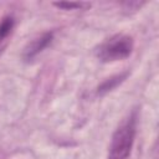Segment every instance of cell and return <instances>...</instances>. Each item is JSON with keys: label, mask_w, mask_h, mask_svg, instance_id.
Instances as JSON below:
<instances>
[{"label": "cell", "mask_w": 159, "mask_h": 159, "mask_svg": "<svg viewBox=\"0 0 159 159\" xmlns=\"http://www.w3.org/2000/svg\"><path fill=\"white\" fill-rule=\"evenodd\" d=\"M137 133V117L132 113L112 135L107 159H129Z\"/></svg>", "instance_id": "1"}, {"label": "cell", "mask_w": 159, "mask_h": 159, "mask_svg": "<svg viewBox=\"0 0 159 159\" xmlns=\"http://www.w3.org/2000/svg\"><path fill=\"white\" fill-rule=\"evenodd\" d=\"M133 51V39L127 35H114L97 48V57L103 62L127 58Z\"/></svg>", "instance_id": "2"}, {"label": "cell", "mask_w": 159, "mask_h": 159, "mask_svg": "<svg viewBox=\"0 0 159 159\" xmlns=\"http://www.w3.org/2000/svg\"><path fill=\"white\" fill-rule=\"evenodd\" d=\"M52 37H53V34L52 32H46V34H43V35L34 39L25 47V50H24V58L26 61H30L34 57H36L40 52H42L51 43Z\"/></svg>", "instance_id": "3"}, {"label": "cell", "mask_w": 159, "mask_h": 159, "mask_svg": "<svg viewBox=\"0 0 159 159\" xmlns=\"http://www.w3.org/2000/svg\"><path fill=\"white\" fill-rule=\"evenodd\" d=\"M15 21L11 16H5L1 22H0V41H4L5 39H7V36L11 34L12 29H14Z\"/></svg>", "instance_id": "4"}, {"label": "cell", "mask_w": 159, "mask_h": 159, "mask_svg": "<svg viewBox=\"0 0 159 159\" xmlns=\"http://www.w3.org/2000/svg\"><path fill=\"white\" fill-rule=\"evenodd\" d=\"M122 76H117L116 78H111L109 81H106L101 87H98V93H103L107 91H111L113 87H116L118 84V82H120Z\"/></svg>", "instance_id": "5"}, {"label": "cell", "mask_w": 159, "mask_h": 159, "mask_svg": "<svg viewBox=\"0 0 159 159\" xmlns=\"http://www.w3.org/2000/svg\"><path fill=\"white\" fill-rule=\"evenodd\" d=\"M55 6L61 7V9H81V7H87L89 4L87 2H55Z\"/></svg>", "instance_id": "6"}]
</instances>
